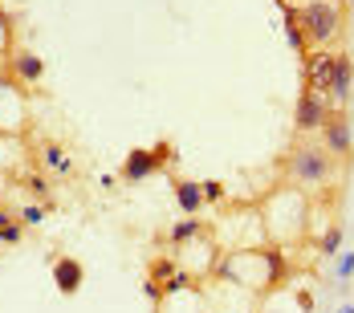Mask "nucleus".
<instances>
[{"instance_id": "f257e3e1", "label": "nucleus", "mask_w": 354, "mask_h": 313, "mask_svg": "<svg viewBox=\"0 0 354 313\" xmlns=\"http://www.w3.org/2000/svg\"><path fill=\"white\" fill-rule=\"evenodd\" d=\"M285 171L297 187H326L338 171V159L326 146H297V151H289Z\"/></svg>"}, {"instance_id": "f03ea898", "label": "nucleus", "mask_w": 354, "mask_h": 313, "mask_svg": "<svg viewBox=\"0 0 354 313\" xmlns=\"http://www.w3.org/2000/svg\"><path fill=\"white\" fill-rule=\"evenodd\" d=\"M297 21H301V33L310 41V49H326L334 37L342 33V8L334 0H306V4H297Z\"/></svg>"}, {"instance_id": "7ed1b4c3", "label": "nucleus", "mask_w": 354, "mask_h": 313, "mask_svg": "<svg viewBox=\"0 0 354 313\" xmlns=\"http://www.w3.org/2000/svg\"><path fill=\"white\" fill-rule=\"evenodd\" d=\"M326 118H330V106H326V98L314 94V90H306V94L297 98V106H293V131H297V135H314V131H322Z\"/></svg>"}, {"instance_id": "20e7f679", "label": "nucleus", "mask_w": 354, "mask_h": 313, "mask_svg": "<svg viewBox=\"0 0 354 313\" xmlns=\"http://www.w3.org/2000/svg\"><path fill=\"white\" fill-rule=\"evenodd\" d=\"M334 57L338 53H326V49H310L306 53V90H314V94L326 98L330 77H334Z\"/></svg>"}, {"instance_id": "39448f33", "label": "nucleus", "mask_w": 354, "mask_h": 313, "mask_svg": "<svg viewBox=\"0 0 354 313\" xmlns=\"http://www.w3.org/2000/svg\"><path fill=\"white\" fill-rule=\"evenodd\" d=\"M351 90H354V61L346 53L334 57V77H330V90H326V106H342L351 102Z\"/></svg>"}, {"instance_id": "423d86ee", "label": "nucleus", "mask_w": 354, "mask_h": 313, "mask_svg": "<svg viewBox=\"0 0 354 313\" xmlns=\"http://www.w3.org/2000/svg\"><path fill=\"white\" fill-rule=\"evenodd\" d=\"M322 135H326V151L334 155V159H346L354 146V131L346 118H326V126H322Z\"/></svg>"}, {"instance_id": "0eeeda50", "label": "nucleus", "mask_w": 354, "mask_h": 313, "mask_svg": "<svg viewBox=\"0 0 354 313\" xmlns=\"http://www.w3.org/2000/svg\"><path fill=\"white\" fill-rule=\"evenodd\" d=\"M8 73H12L17 82H29V86H33V82L45 77V61H41L37 53H29V49H12V53H8Z\"/></svg>"}, {"instance_id": "6e6552de", "label": "nucleus", "mask_w": 354, "mask_h": 313, "mask_svg": "<svg viewBox=\"0 0 354 313\" xmlns=\"http://www.w3.org/2000/svg\"><path fill=\"white\" fill-rule=\"evenodd\" d=\"M159 167H163V163L155 159V151H151V146H135V151L127 155V167H122V179H127V183H142L147 175H155Z\"/></svg>"}, {"instance_id": "1a4fd4ad", "label": "nucleus", "mask_w": 354, "mask_h": 313, "mask_svg": "<svg viewBox=\"0 0 354 313\" xmlns=\"http://www.w3.org/2000/svg\"><path fill=\"white\" fill-rule=\"evenodd\" d=\"M82 277H86L82 260H73V256H57V260H53V285H57L66 297L82 289Z\"/></svg>"}, {"instance_id": "9d476101", "label": "nucleus", "mask_w": 354, "mask_h": 313, "mask_svg": "<svg viewBox=\"0 0 354 313\" xmlns=\"http://www.w3.org/2000/svg\"><path fill=\"white\" fill-rule=\"evenodd\" d=\"M281 4V17H285V41H289V49L293 53H310V41L301 33V21H297V4H289V0H277Z\"/></svg>"}, {"instance_id": "9b49d317", "label": "nucleus", "mask_w": 354, "mask_h": 313, "mask_svg": "<svg viewBox=\"0 0 354 313\" xmlns=\"http://www.w3.org/2000/svg\"><path fill=\"white\" fill-rule=\"evenodd\" d=\"M176 200H179V211H183V216H196V211L204 208V191H200V183H192V179H179L176 183Z\"/></svg>"}, {"instance_id": "f8f14e48", "label": "nucleus", "mask_w": 354, "mask_h": 313, "mask_svg": "<svg viewBox=\"0 0 354 313\" xmlns=\"http://www.w3.org/2000/svg\"><path fill=\"white\" fill-rule=\"evenodd\" d=\"M196 236H204V224H200L196 216H183L179 224H171V232H167L171 244H187V240H196Z\"/></svg>"}, {"instance_id": "ddd939ff", "label": "nucleus", "mask_w": 354, "mask_h": 313, "mask_svg": "<svg viewBox=\"0 0 354 313\" xmlns=\"http://www.w3.org/2000/svg\"><path fill=\"white\" fill-rule=\"evenodd\" d=\"M265 252V269H269V285H281L285 273H289V260H285L281 248H261Z\"/></svg>"}, {"instance_id": "4468645a", "label": "nucleus", "mask_w": 354, "mask_h": 313, "mask_svg": "<svg viewBox=\"0 0 354 313\" xmlns=\"http://www.w3.org/2000/svg\"><path fill=\"white\" fill-rule=\"evenodd\" d=\"M25 240V224H17L12 211H0V244H21Z\"/></svg>"}, {"instance_id": "2eb2a0df", "label": "nucleus", "mask_w": 354, "mask_h": 313, "mask_svg": "<svg viewBox=\"0 0 354 313\" xmlns=\"http://www.w3.org/2000/svg\"><path fill=\"white\" fill-rule=\"evenodd\" d=\"M41 163H45L49 171H57V175H66V171H70V159H66V151H62L57 142H49V146L41 151Z\"/></svg>"}, {"instance_id": "dca6fc26", "label": "nucleus", "mask_w": 354, "mask_h": 313, "mask_svg": "<svg viewBox=\"0 0 354 313\" xmlns=\"http://www.w3.org/2000/svg\"><path fill=\"white\" fill-rule=\"evenodd\" d=\"M176 273H179V260H176V256H159V260L151 265V273H147V277H151V281H171Z\"/></svg>"}, {"instance_id": "f3484780", "label": "nucleus", "mask_w": 354, "mask_h": 313, "mask_svg": "<svg viewBox=\"0 0 354 313\" xmlns=\"http://www.w3.org/2000/svg\"><path fill=\"white\" fill-rule=\"evenodd\" d=\"M338 244H342V224H330V228H326V236H322V252H326V256H334V252H338Z\"/></svg>"}, {"instance_id": "a211bd4d", "label": "nucleus", "mask_w": 354, "mask_h": 313, "mask_svg": "<svg viewBox=\"0 0 354 313\" xmlns=\"http://www.w3.org/2000/svg\"><path fill=\"white\" fill-rule=\"evenodd\" d=\"M200 191H204V204H220V200H224V183H220V179H204Z\"/></svg>"}, {"instance_id": "6ab92c4d", "label": "nucleus", "mask_w": 354, "mask_h": 313, "mask_svg": "<svg viewBox=\"0 0 354 313\" xmlns=\"http://www.w3.org/2000/svg\"><path fill=\"white\" fill-rule=\"evenodd\" d=\"M17 216H21L25 224H41V220H45V208H41V204H25Z\"/></svg>"}, {"instance_id": "aec40b11", "label": "nucleus", "mask_w": 354, "mask_h": 313, "mask_svg": "<svg viewBox=\"0 0 354 313\" xmlns=\"http://www.w3.org/2000/svg\"><path fill=\"white\" fill-rule=\"evenodd\" d=\"M25 187H29L33 196H41V200L49 196V187H45V179H41V175H29V179H25Z\"/></svg>"}, {"instance_id": "412c9836", "label": "nucleus", "mask_w": 354, "mask_h": 313, "mask_svg": "<svg viewBox=\"0 0 354 313\" xmlns=\"http://www.w3.org/2000/svg\"><path fill=\"white\" fill-rule=\"evenodd\" d=\"M338 277H342V281L354 277V256H351V252H342V260H338Z\"/></svg>"}, {"instance_id": "4be33fe9", "label": "nucleus", "mask_w": 354, "mask_h": 313, "mask_svg": "<svg viewBox=\"0 0 354 313\" xmlns=\"http://www.w3.org/2000/svg\"><path fill=\"white\" fill-rule=\"evenodd\" d=\"M151 151H155V159H159V163H167V159H171V142H155Z\"/></svg>"}, {"instance_id": "5701e85b", "label": "nucleus", "mask_w": 354, "mask_h": 313, "mask_svg": "<svg viewBox=\"0 0 354 313\" xmlns=\"http://www.w3.org/2000/svg\"><path fill=\"white\" fill-rule=\"evenodd\" d=\"M338 313H354V305H342V310H338Z\"/></svg>"}, {"instance_id": "b1692460", "label": "nucleus", "mask_w": 354, "mask_h": 313, "mask_svg": "<svg viewBox=\"0 0 354 313\" xmlns=\"http://www.w3.org/2000/svg\"><path fill=\"white\" fill-rule=\"evenodd\" d=\"M346 4H351V21H354V0H346Z\"/></svg>"}]
</instances>
